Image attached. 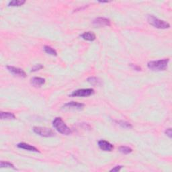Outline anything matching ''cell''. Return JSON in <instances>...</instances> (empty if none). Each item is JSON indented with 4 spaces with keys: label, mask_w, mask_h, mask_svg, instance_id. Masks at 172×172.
<instances>
[{
    "label": "cell",
    "mask_w": 172,
    "mask_h": 172,
    "mask_svg": "<svg viewBox=\"0 0 172 172\" xmlns=\"http://www.w3.org/2000/svg\"><path fill=\"white\" fill-rule=\"evenodd\" d=\"M0 167L2 168L4 167H7V168H12L14 170H15V167H14V165L10 162L8 161H1L0 163Z\"/></svg>",
    "instance_id": "cell-19"
},
{
    "label": "cell",
    "mask_w": 172,
    "mask_h": 172,
    "mask_svg": "<svg viewBox=\"0 0 172 172\" xmlns=\"http://www.w3.org/2000/svg\"><path fill=\"white\" fill-rule=\"evenodd\" d=\"M116 123H118V124H119L120 127L124 128H133V126L131 125V124L128 123L126 121H123V120H118V121H116Z\"/></svg>",
    "instance_id": "cell-18"
},
{
    "label": "cell",
    "mask_w": 172,
    "mask_h": 172,
    "mask_svg": "<svg viewBox=\"0 0 172 172\" xmlns=\"http://www.w3.org/2000/svg\"><path fill=\"white\" fill-rule=\"evenodd\" d=\"M6 68L11 73H12L14 75L20 77H23V78L26 77V74L24 70L20 68L13 67V66H7Z\"/></svg>",
    "instance_id": "cell-7"
},
{
    "label": "cell",
    "mask_w": 172,
    "mask_h": 172,
    "mask_svg": "<svg viewBox=\"0 0 172 172\" xmlns=\"http://www.w3.org/2000/svg\"><path fill=\"white\" fill-rule=\"evenodd\" d=\"M81 37L83 39L85 40V41L91 42L94 41L96 38V34L93 32H85L84 34H81Z\"/></svg>",
    "instance_id": "cell-12"
},
{
    "label": "cell",
    "mask_w": 172,
    "mask_h": 172,
    "mask_svg": "<svg viewBox=\"0 0 172 172\" xmlns=\"http://www.w3.org/2000/svg\"><path fill=\"white\" fill-rule=\"evenodd\" d=\"M53 126L60 133L64 135H69L72 131L69 128L63 119L60 117H57L53 121Z\"/></svg>",
    "instance_id": "cell-2"
},
{
    "label": "cell",
    "mask_w": 172,
    "mask_h": 172,
    "mask_svg": "<svg viewBox=\"0 0 172 172\" xmlns=\"http://www.w3.org/2000/svg\"><path fill=\"white\" fill-rule=\"evenodd\" d=\"M87 80L90 84L93 85H100L102 84L101 80L98 78H97V77H89Z\"/></svg>",
    "instance_id": "cell-14"
},
{
    "label": "cell",
    "mask_w": 172,
    "mask_h": 172,
    "mask_svg": "<svg viewBox=\"0 0 172 172\" xmlns=\"http://www.w3.org/2000/svg\"><path fill=\"white\" fill-rule=\"evenodd\" d=\"M147 21L153 26L159 28V29H167V28H170V24L168 22L158 19L154 16H149Z\"/></svg>",
    "instance_id": "cell-3"
},
{
    "label": "cell",
    "mask_w": 172,
    "mask_h": 172,
    "mask_svg": "<svg viewBox=\"0 0 172 172\" xmlns=\"http://www.w3.org/2000/svg\"><path fill=\"white\" fill-rule=\"evenodd\" d=\"M43 68H44V67H43L42 65H41V64H37L36 65H34V67L32 68V69H31V72H36V71L41 70Z\"/></svg>",
    "instance_id": "cell-20"
},
{
    "label": "cell",
    "mask_w": 172,
    "mask_h": 172,
    "mask_svg": "<svg viewBox=\"0 0 172 172\" xmlns=\"http://www.w3.org/2000/svg\"><path fill=\"white\" fill-rule=\"evenodd\" d=\"M17 147L20 149H25L27 151H33V152H39L38 149L36 148L35 147H34V146L30 145L29 144H27V143H18V144L17 145Z\"/></svg>",
    "instance_id": "cell-10"
},
{
    "label": "cell",
    "mask_w": 172,
    "mask_h": 172,
    "mask_svg": "<svg viewBox=\"0 0 172 172\" xmlns=\"http://www.w3.org/2000/svg\"><path fill=\"white\" fill-rule=\"evenodd\" d=\"M26 3V1L24 0H13V1H11L9 4H8V5L9 6H21V5H24Z\"/></svg>",
    "instance_id": "cell-15"
},
{
    "label": "cell",
    "mask_w": 172,
    "mask_h": 172,
    "mask_svg": "<svg viewBox=\"0 0 172 172\" xmlns=\"http://www.w3.org/2000/svg\"><path fill=\"white\" fill-rule=\"evenodd\" d=\"M122 168V166H116V167H114V168L112 169V170H110L111 172H118L119 171H120V170Z\"/></svg>",
    "instance_id": "cell-22"
},
{
    "label": "cell",
    "mask_w": 172,
    "mask_h": 172,
    "mask_svg": "<svg viewBox=\"0 0 172 172\" xmlns=\"http://www.w3.org/2000/svg\"><path fill=\"white\" fill-rule=\"evenodd\" d=\"M44 51L47 54H51V55H53V56H57V51L54 50V48H53L52 47H49V46L45 45L44 47Z\"/></svg>",
    "instance_id": "cell-16"
},
{
    "label": "cell",
    "mask_w": 172,
    "mask_h": 172,
    "mask_svg": "<svg viewBox=\"0 0 172 172\" xmlns=\"http://www.w3.org/2000/svg\"><path fill=\"white\" fill-rule=\"evenodd\" d=\"M118 150L120 153H122L123 154H125V155L131 153H132V151H133V149H132L131 147H126V146H121V147H119Z\"/></svg>",
    "instance_id": "cell-17"
},
{
    "label": "cell",
    "mask_w": 172,
    "mask_h": 172,
    "mask_svg": "<svg viewBox=\"0 0 172 172\" xmlns=\"http://www.w3.org/2000/svg\"><path fill=\"white\" fill-rule=\"evenodd\" d=\"M93 24L96 26H110L111 25V21L110 19L103 17H99L96 18L93 21Z\"/></svg>",
    "instance_id": "cell-6"
},
{
    "label": "cell",
    "mask_w": 172,
    "mask_h": 172,
    "mask_svg": "<svg viewBox=\"0 0 172 172\" xmlns=\"http://www.w3.org/2000/svg\"><path fill=\"white\" fill-rule=\"evenodd\" d=\"M0 118L2 120H14L16 118V116L13 113L8 112H1Z\"/></svg>",
    "instance_id": "cell-13"
},
{
    "label": "cell",
    "mask_w": 172,
    "mask_h": 172,
    "mask_svg": "<svg viewBox=\"0 0 172 172\" xmlns=\"http://www.w3.org/2000/svg\"><path fill=\"white\" fill-rule=\"evenodd\" d=\"M98 146L100 149L104 151H112L114 149V146L110 143L105 140H99Z\"/></svg>",
    "instance_id": "cell-8"
},
{
    "label": "cell",
    "mask_w": 172,
    "mask_h": 172,
    "mask_svg": "<svg viewBox=\"0 0 172 172\" xmlns=\"http://www.w3.org/2000/svg\"><path fill=\"white\" fill-rule=\"evenodd\" d=\"M170 59H164L158 61H151L147 63V67L151 71H161L167 69Z\"/></svg>",
    "instance_id": "cell-1"
},
{
    "label": "cell",
    "mask_w": 172,
    "mask_h": 172,
    "mask_svg": "<svg viewBox=\"0 0 172 172\" xmlns=\"http://www.w3.org/2000/svg\"><path fill=\"white\" fill-rule=\"evenodd\" d=\"M94 94V90L91 88H88V89H80V90H77L73 91L72 93L70 94V96L71 97H87L90 96L91 95H93Z\"/></svg>",
    "instance_id": "cell-5"
},
{
    "label": "cell",
    "mask_w": 172,
    "mask_h": 172,
    "mask_svg": "<svg viewBox=\"0 0 172 172\" xmlns=\"http://www.w3.org/2000/svg\"><path fill=\"white\" fill-rule=\"evenodd\" d=\"M85 106V104L82 103H79L76 102H68L64 105V108H71V109H77V110H81Z\"/></svg>",
    "instance_id": "cell-9"
},
{
    "label": "cell",
    "mask_w": 172,
    "mask_h": 172,
    "mask_svg": "<svg viewBox=\"0 0 172 172\" xmlns=\"http://www.w3.org/2000/svg\"><path fill=\"white\" fill-rule=\"evenodd\" d=\"M130 65H131V67L135 71H141V67H139V66H138V65H133V64H130Z\"/></svg>",
    "instance_id": "cell-23"
},
{
    "label": "cell",
    "mask_w": 172,
    "mask_h": 172,
    "mask_svg": "<svg viewBox=\"0 0 172 172\" xmlns=\"http://www.w3.org/2000/svg\"><path fill=\"white\" fill-rule=\"evenodd\" d=\"M33 131L38 135L44 137H51L54 135V132L51 128L46 127H35L33 128Z\"/></svg>",
    "instance_id": "cell-4"
},
{
    "label": "cell",
    "mask_w": 172,
    "mask_h": 172,
    "mask_svg": "<svg viewBox=\"0 0 172 172\" xmlns=\"http://www.w3.org/2000/svg\"><path fill=\"white\" fill-rule=\"evenodd\" d=\"M45 83V79L42 78V77H34L31 79V84H32L35 87H41L42 85H44Z\"/></svg>",
    "instance_id": "cell-11"
},
{
    "label": "cell",
    "mask_w": 172,
    "mask_h": 172,
    "mask_svg": "<svg viewBox=\"0 0 172 172\" xmlns=\"http://www.w3.org/2000/svg\"><path fill=\"white\" fill-rule=\"evenodd\" d=\"M165 133L166 135L170 137V139L172 137V132H171V128L166 129L165 131Z\"/></svg>",
    "instance_id": "cell-21"
}]
</instances>
